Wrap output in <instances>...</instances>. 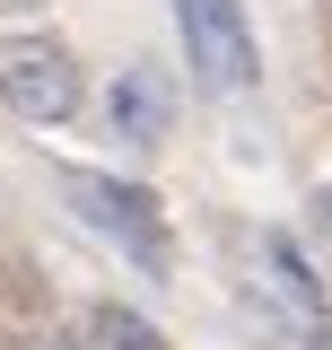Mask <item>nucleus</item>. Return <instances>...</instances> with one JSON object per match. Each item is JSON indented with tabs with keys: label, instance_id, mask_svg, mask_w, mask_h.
Here are the masks:
<instances>
[{
	"label": "nucleus",
	"instance_id": "nucleus-1",
	"mask_svg": "<svg viewBox=\"0 0 332 350\" xmlns=\"http://www.w3.org/2000/svg\"><path fill=\"white\" fill-rule=\"evenodd\" d=\"M175 36H184V62L210 96H245L253 88V27L236 0H175Z\"/></svg>",
	"mask_w": 332,
	"mask_h": 350
},
{
	"label": "nucleus",
	"instance_id": "nucleus-2",
	"mask_svg": "<svg viewBox=\"0 0 332 350\" xmlns=\"http://www.w3.org/2000/svg\"><path fill=\"white\" fill-rule=\"evenodd\" d=\"M0 105L27 123H70L79 114V62L61 44H0Z\"/></svg>",
	"mask_w": 332,
	"mask_h": 350
},
{
	"label": "nucleus",
	"instance_id": "nucleus-3",
	"mask_svg": "<svg viewBox=\"0 0 332 350\" xmlns=\"http://www.w3.org/2000/svg\"><path fill=\"white\" fill-rule=\"evenodd\" d=\"M61 193L79 202V219H96L105 237H123L140 271H166V228H158V202L140 184H114V175H61Z\"/></svg>",
	"mask_w": 332,
	"mask_h": 350
},
{
	"label": "nucleus",
	"instance_id": "nucleus-4",
	"mask_svg": "<svg viewBox=\"0 0 332 350\" xmlns=\"http://www.w3.org/2000/svg\"><path fill=\"white\" fill-rule=\"evenodd\" d=\"M105 123L123 131L131 149H158L166 123H175V96H166V79H158V70H123V79L105 88Z\"/></svg>",
	"mask_w": 332,
	"mask_h": 350
},
{
	"label": "nucleus",
	"instance_id": "nucleus-5",
	"mask_svg": "<svg viewBox=\"0 0 332 350\" xmlns=\"http://www.w3.org/2000/svg\"><path fill=\"white\" fill-rule=\"evenodd\" d=\"M96 333H105L114 350H166L158 324H149V315H131V306H96Z\"/></svg>",
	"mask_w": 332,
	"mask_h": 350
},
{
	"label": "nucleus",
	"instance_id": "nucleus-6",
	"mask_svg": "<svg viewBox=\"0 0 332 350\" xmlns=\"http://www.w3.org/2000/svg\"><path fill=\"white\" fill-rule=\"evenodd\" d=\"M271 271H280V289H289V298L315 306V271H306V254H297L289 237H271Z\"/></svg>",
	"mask_w": 332,
	"mask_h": 350
},
{
	"label": "nucleus",
	"instance_id": "nucleus-7",
	"mask_svg": "<svg viewBox=\"0 0 332 350\" xmlns=\"http://www.w3.org/2000/svg\"><path fill=\"white\" fill-rule=\"evenodd\" d=\"M9 350H79V342H61V333H27V342H9Z\"/></svg>",
	"mask_w": 332,
	"mask_h": 350
},
{
	"label": "nucleus",
	"instance_id": "nucleus-8",
	"mask_svg": "<svg viewBox=\"0 0 332 350\" xmlns=\"http://www.w3.org/2000/svg\"><path fill=\"white\" fill-rule=\"evenodd\" d=\"M315 219H324V237H332V184H324V193H315Z\"/></svg>",
	"mask_w": 332,
	"mask_h": 350
}]
</instances>
